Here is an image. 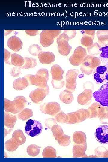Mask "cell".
I'll return each mask as SVG.
<instances>
[{
  "instance_id": "cell-22",
  "label": "cell",
  "mask_w": 108,
  "mask_h": 162,
  "mask_svg": "<svg viewBox=\"0 0 108 162\" xmlns=\"http://www.w3.org/2000/svg\"><path fill=\"white\" fill-rule=\"evenodd\" d=\"M59 97L60 100L65 104H70L74 100L72 92L67 89L61 92L59 94Z\"/></svg>"
},
{
  "instance_id": "cell-46",
  "label": "cell",
  "mask_w": 108,
  "mask_h": 162,
  "mask_svg": "<svg viewBox=\"0 0 108 162\" xmlns=\"http://www.w3.org/2000/svg\"><path fill=\"white\" fill-rule=\"evenodd\" d=\"M26 32L28 35L34 36L38 35L39 32V30H25Z\"/></svg>"
},
{
  "instance_id": "cell-32",
  "label": "cell",
  "mask_w": 108,
  "mask_h": 162,
  "mask_svg": "<svg viewBox=\"0 0 108 162\" xmlns=\"http://www.w3.org/2000/svg\"><path fill=\"white\" fill-rule=\"evenodd\" d=\"M25 62L23 65L20 68L28 69L35 67L37 65L36 59L31 57H24Z\"/></svg>"
},
{
  "instance_id": "cell-13",
  "label": "cell",
  "mask_w": 108,
  "mask_h": 162,
  "mask_svg": "<svg viewBox=\"0 0 108 162\" xmlns=\"http://www.w3.org/2000/svg\"><path fill=\"white\" fill-rule=\"evenodd\" d=\"M97 140L103 144H108V125H102L98 127L95 133Z\"/></svg>"
},
{
  "instance_id": "cell-18",
  "label": "cell",
  "mask_w": 108,
  "mask_h": 162,
  "mask_svg": "<svg viewBox=\"0 0 108 162\" xmlns=\"http://www.w3.org/2000/svg\"><path fill=\"white\" fill-rule=\"evenodd\" d=\"M38 56L40 62L42 64H51L55 59V55L50 52L42 51Z\"/></svg>"
},
{
  "instance_id": "cell-12",
  "label": "cell",
  "mask_w": 108,
  "mask_h": 162,
  "mask_svg": "<svg viewBox=\"0 0 108 162\" xmlns=\"http://www.w3.org/2000/svg\"><path fill=\"white\" fill-rule=\"evenodd\" d=\"M40 110L43 113L54 115L60 111L61 108L59 103L53 102L45 103L41 104L40 106Z\"/></svg>"
},
{
  "instance_id": "cell-39",
  "label": "cell",
  "mask_w": 108,
  "mask_h": 162,
  "mask_svg": "<svg viewBox=\"0 0 108 162\" xmlns=\"http://www.w3.org/2000/svg\"><path fill=\"white\" fill-rule=\"evenodd\" d=\"M55 119L59 123H66L67 121V114L64 113L62 110H61L56 115Z\"/></svg>"
},
{
  "instance_id": "cell-47",
  "label": "cell",
  "mask_w": 108,
  "mask_h": 162,
  "mask_svg": "<svg viewBox=\"0 0 108 162\" xmlns=\"http://www.w3.org/2000/svg\"><path fill=\"white\" fill-rule=\"evenodd\" d=\"M13 31V30H4V35L7 36L8 35Z\"/></svg>"
},
{
  "instance_id": "cell-42",
  "label": "cell",
  "mask_w": 108,
  "mask_h": 162,
  "mask_svg": "<svg viewBox=\"0 0 108 162\" xmlns=\"http://www.w3.org/2000/svg\"><path fill=\"white\" fill-rule=\"evenodd\" d=\"M36 74L42 76L49 79V73L48 70L44 68L40 69L37 72Z\"/></svg>"
},
{
  "instance_id": "cell-25",
  "label": "cell",
  "mask_w": 108,
  "mask_h": 162,
  "mask_svg": "<svg viewBox=\"0 0 108 162\" xmlns=\"http://www.w3.org/2000/svg\"><path fill=\"white\" fill-rule=\"evenodd\" d=\"M74 142L77 144H87L86 137L85 134L82 131L75 132L73 136Z\"/></svg>"
},
{
  "instance_id": "cell-27",
  "label": "cell",
  "mask_w": 108,
  "mask_h": 162,
  "mask_svg": "<svg viewBox=\"0 0 108 162\" xmlns=\"http://www.w3.org/2000/svg\"><path fill=\"white\" fill-rule=\"evenodd\" d=\"M101 106L97 103H94L88 109L89 113V118L97 117L100 113Z\"/></svg>"
},
{
  "instance_id": "cell-4",
  "label": "cell",
  "mask_w": 108,
  "mask_h": 162,
  "mask_svg": "<svg viewBox=\"0 0 108 162\" xmlns=\"http://www.w3.org/2000/svg\"><path fill=\"white\" fill-rule=\"evenodd\" d=\"M53 135L59 145L63 146H66L70 143V137L64 134L62 128L59 125L56 124L51 128Z\"/></svg>"
},
{
  "instance_id": "cell-16",
  "label": "cell",
  "mask_w": 108,
  "mask_h": 162,
  "mask_svg": "<svg viewBox=\"0 0 108 162\" xmlns=\"http://www.w3.org/2000/svg\"><path fill=\"white\" fill-rule=\"evenodd\" d=\"M52 76L51 81L60 82L63 81V75L64 71L60 66L57 64L53 65L50 70Z\"/></svg>"
},
{
  "instance_id": "cell-9",
  "label": "cell",
  "mask_w": 108,
  "mask_h": 162,
  "mask_svg": "<svg viewBox=\"0 0 108 162\" xmlns=\"http://www.w3.org/2000/svg\"><path fill=\"white\" fill-rule=\"evenodd\" d=\"M87 55V53L86 49L81 46H78L70 57V62L74 66H78L81 64Z\"/></svg>"
},
{
  "instance_id": "cell-28",
  "label": "cell",
  "mask_w": 108,
  "mask_h": 162,
  "mask_svg": "<svg viewBox=\"0 0 108 162\" xmlns=\"http://www.w3.org/2000/svg\"><path fill=\"white\" fill-rule=\"evenodd\" d=\"M11 62L12 64L20 67L24 64L25 60L24 57L16 53H14L12 54Z\"/></svg>"
},
{
  "instance_id": "cell-2",
  "label": "cell",
  "mask_w": 108,
  "mask_h": 162,
  "mask_svg": "<svg viewBox=\"0 0 108 162\" xmlns=\"http://www.w3.org/2000/svg\"><path fill=\"white\" fill-rule=\"evenodd\" d=\"M61 30H45L40 35V42L44 47L50 46L54 42L55 38L60 34Z\"/></svg>"
},
{
  "instance_id": "cell-29",
  "label": "cell",
  "mask_w": 108,
  "mask_h": 162,
  "mask_svg": "<svg viewBox=\"0 0 108 162\" xmlns=\"http://www.w3.org/2000/svg\"><path fill=\"white\" fill-rule=\"evenodd\" d=\"M16 107L20 112L26 106L27 100L26 98L22 96H18L16 97L13 100Z\"/></svg>"
},
{
  "instance_id": "cell-15",
  "label": "cell",
  "mask_w": 108,
  "mask_h": 162,
  "mask_svg": "<svg viewBox=\"0 0 108 162\" xmlns=\"http://www.w3.org/2000/svg\"><path fill=\"white\" fill-rule=\"evenodd\" d=\"M92 90L86 89L78 95L77 97V102L81 105H87L92 101Z\"/></svg>"
},
{
  "instance_id": "cell-26",
  "label": "cell",
  "mask_w": 108,
  "mask_h": 162,
  "mask_svg": "<svg viewBox=\"0 0 108 162\" xmlns=\"http://www.w3.org/2000/svg\"><path fill=\"white\" fill-rule=\"evenodd\" d=\"M4 110L7 112L16 114L20 112L16 107L13 101L4 98Z\"/></svg>"
},
{
  "instance_id": "cell-19",
  "label": "cell",
  "mask_w": 108,
  "mask_h": 162,
  "mask_svg": "<svg viewBox=\"0 0 108 162\" xmlns=\"http://www.w3.org/2000/svg\"><path fill=\"white\" fill-rule=\"evenodd\" d=\"M87 149V144H74L73 148V156L74 157H88L85 152Z\"/></svg>"
},
{
  "instance_id": "cell-5",
  "label": "cell",
  "mask_w": 108,
  "mask_h": 162,
  "mask_svg": "<svg viewBox=\"0 0 108 162\" xmlns=\"http://www.w3.org/2000/svg\"><path fill=\"white\" fill-rule=\"evenodd\" d=\"M69 40L68 35L64 33L61 34L57 39V49L62 56H67L70 52L72 47L69 44Z\"/></svg>"
},
{
  "instance_id": "cell-33",
  "label": "cell",
  "mask_w": 108,
  "mask_h": 162,
  "mask_svg": "<svg viewBox=\"0 0 108 162\" xmlns=\"http://www.w3.org/2000/svg\"><path fill=\"white\" fill-rule=\"evenodd\" d=\"M42 155L44 158H55L56 157V151L53 147L47 146L43 150Z\"/></svg>"
},
{
  "instance_id": "cell-40",
  "label": "cell",
  "mask_w": 108,
  "mask_h": 162,
  "mask_svg": "<svg viewBox=\"0 0 108 162\" xmlns=\"http://www.w3.org/2000/svg\"><path fill=\"white\" fill-rule=\"evenodd\" d=\"M20 67H14L10 71L11 76L13 77H18L21 74V69Z\"/></svg>"
},
{
  "instance_id": "cell-35",
  "label": "cell",
  "mask_w": 108,
  "mask_h": 162,
  "mask_svg": "<svg viewBox=\"0 0 108 162\" xmlns=\"http://www.w3.org/2000/svg\"><path fill=\"white\" fill-rule=\"evenodd\" d=\"M40 152V147L35 144L29 145L27 148V152L31 156L35 157L37 156Z\"/></svg>"
},
{
  "instance_id": "cell-10",
  "label": "cell",
  "mask_w": 108,
  "mask_h": 162,
  "mask_svg": "<svg viewBox=\"0 0 108 162\" xmlns=\"http://www.w3.org/2000/svg\"><path fill=\"white\" fill-rule=\"evenodd\" d=\"M79 74V70L76 69L69 70L66 75V88L72 92H74L76 86V79Z\"/></svg>"
},
{
  "instance_id": "cell-37",
  "label": "cell",
  "mask_w": 108,
  "mask_h": 162,
  "mask_svg": "<svg viewBox=\"0 0 108 162\" xmlns=\"http://www.w3.org/2000/svg\"><path fill=\"white\" fill-rule=\"evenodd\" d=\"M28 51L30 54L32 56H38L42 52V49L38 44H34L29 46Z\"/></svg>"
},
{
  "instance_id": "cell-44",
  "label": "cell",
  "mask_w": 108,
  "mask_h": 162,
  "mask_svg": "<svg viewBox=\"0 0 108 162\" xmlns=\"http://www.w3.org/2000/svg\"><path fill=\"white\" fill-rule=\"evenodd\" d=\"M63 33L66 34L69 36L70 39L74 38L76 34V30H64Z\"/></svg>"
},
{
  "instance_id": "cell-43",
  "label": "cell",
  "mask_w": 108,
  "mask_h": 162,
  "mask_svg": "<svg viewBox=\"0 0 108 162\" xmlns=\"http://www.w3.org/2000/svg\"><path fill=\"white\" fill-rule=\"evenodd\" d=\"M56 121L55 119L54 118H48L45 120V124L47 127L50 129L53 125L57 124Z\"/></svg>"
},
{
  "instance_id": "cell-38",
  "label": "cell",
  "mask_w": 108,
  "mask_h": 162,
  "mask_svg": "<svg viewBox=\"0 0 108 162\" xmlns=\"http://www.w3.org/2000/svg\"><path fill=\"white\" fill-rule=\"evenodd\" d=\"M93 39L92 37L87 35L83 34L81 39V43L83 46L88 47L93 44Z\"/></svg>"
},
{
  "instance_id": "cell-31",
  "label": "cell",
  "mask_w": 108,
  "mask_h": 162,
  "mask_svg": "<svg viewBox=\"0 0 108 162\" xmlns=\"http://www.w3.org/2000/svg\"><path fill=\"white\" fill-rule=\"evenodd\" d=\"M100 50L101 53L100 59L104 65L108 66V45L101 47Z\"/></svg>"
},
{
  "instance_id": "cell-3",
  "label": "cell",
  "mask_w": 108,
  "mask_h": 162,
  "mask_svg": "<svg viewBox=\"0 0 108 162\" xmlns=\"http://www.w3.org/2000/svg\"><path fill=\"white\" fill-rule=\"evenodd\" d=\"M67 124H73L81 122L89 118L88 109H81L77 111L67 114Z\"/></svg>"
},
{
  "instance_id": "cell-6",
  "label": "cell",
  "mask_w": 108,
  "mask_h": 162,
  "mask_svg": "<svg viewBox=\"0 0 108 162\" xmlns=\"http://www.w3.org/2000/svg\"><path fill=\"white\" fill-rule=\"evenodd\" d=\"M42 128V125L40 122L30 119L26 123L25 132L28 136L34 137L41 133Z\"/></svg>"
},
{
  "instance_id": "cell-11",
  "label": "cell",
  "mask_w": 108,
  "mask_h": 162,
  "mask_svg": "<svg viewBox=\"0 0 108 162\" xmlns=\"http://www.w3.org/2000/svg\"><path fill=\"white\" fill-rule=\"evenodd\" d=\"M49 92V86L45 88L39 87L32 91L29 97L33 102L38 104L42 101Z\"/></svg>"
},
{
  "instance_id": "cell-34",
  "label": "cell",
  "mask_w": 108,
  "mask_h": 162,
  "mask_svg": "<svg viewBox=\"0 0 108 162\" xmlns=\"http://www.w3.org/2000/svg\"><path fill=\"white\" fill-rule=\"evenodd\" d=\"M18 144L12 138L7 140L5 143V148L10 152L16 151L19 146Z\"/></svg>"
},
{
  "instance_id": "cell-14",
  "label": "cell",
  "mask_w": 108,
  "mask_h": 162,
  "mask_svg": "<svg viewBox=\"0 0 108 162\" xmlns=\"http://www.w3.org/2000/svg\"><path fill=\"white\" fill-rule=\"evenodd\" d=\"M25 76L27 78L29 82L32 85L43 88L48 86L47 83L48 79L42 76L37 74H28Z\"/></svg>"
},
{
  "instance_id": "cell-36",
  "label": "cell",
  "mask_w": 108,
  "mask_h": 162,
  "mask_svg": "<svg viewBox=\"0 0 108 162\" xmlns=\"http://www.w3.org/2000/svg\"><path fill=\"white\" fill-rule=\"evenodd\" d=\"M101 47L98 43L96 42L88 47L87 50L88 53L92 55L99 54L100 52V49Z\"/></svg>"
},
{
  "instance_id": "cell-45",
  "label": "cell",
  "mask_w": 108,
  "mask_h": 162,
  "mask_svg": "<svg viewBox=\"0 0 108 162\" xmlns=\"http://www.w3.org/2000/svg\"><path fill=\"white\" fill-rule=\"evenodd\" d=\"M81 33L83 34H86L92 37L94 39L95 33V30H84L81 31Z\"/></svg>"
},
{
  "instance_id": "cell-21",
  "label": "cell",
  "mask_w": 108,
  "mask_h": 162,
  "mask_svg": "<svg viewBox=\"0 0 108 162\" xmlns=\"http://www.w3.org/2000/svg\"><path fill=\"white\" fill-rule=\"evenodd\" d=\"M98 43L101 46L108 45V30H99L96 33Z\"/></svg>"
},
{
  "instance_id": "cell-7",
  "label": "cell",
  "mask_w": 108,
  "mask_h": 162,
  "mask_svg": "<svg viewBox=\"0 0 108 162\" xmlns=\"http://www.w3.org/2000/svg\"><path fill=\"white\" fill-rule=\"evenodd\" d=\"M95 100L102 106L108 107V82L93 94Z\"/></svg>"
},
{
  "instance_id": "cell-17",
  "label": "cell",
  "mask_w": 108,
  "mask_h": 162,
  "mask_svg": "<svg viewBox=\"0 0 108 162\" xmlns=\"http://www.w3.org/2000/svg\"><path fill=\"white\" fill-rule=\"evenodd\" d=\"M7 45L9 48L14 52H16L22 49L23 43L18 37L13 36L8 38L7 41Z\"/></svg>"
},
{
  "instance_id": "cell-23",
  "label": "cell",
  "mask_w": 108,
  "mask_h": 162,
  "mask_svg": "<svg viewBox=\"0 0 108 162\" xmlns=\"http://www.w3.org/2000/svg\"><path fill=\"white\" fill-rule=\"evenodd\" d=\"M17 120L16 116L9 112H4V125L9 128H13Z\"/></svg>"
},
{
  "instance_id": "cell-24",
  "label": "cell",
  "mask_w": 108,
  "mask_h": 162,
  "mask_svg": "<svg viewBox=\"0 0 108 162\" xmlns=\"http://www.w3.org/2000/svg\"><path fill=\"white\" fill-rule=\"evenodd\" d=\"M12 136V138L19 146L23 144L26 141V138L21 130H16L13 132Z\"/></svg>"
},
{
  "instance_id": "cell-41",
  "label": "cell",
  "mask_w": 108,
  "mask_h": 162,
  "mask_svg": "<svg viewBox=\"0 0 108 162\" xmlns=\"http://www.w3.org/2000/svg\"><path fill=\"white\" fill-rule=\"evenodd\" d=\"M12 53L6 49H4V62L8 64H11Z\"/></svg>"
},
{
  "instance_id": "cell-20",
  "label": "cell",
  "mask_w": 108,
  "mask_h": 162,
  "mask_svg": "<svg viewBox=\"0 0 108 162\" xmlns=\"http://www.w3.org/2000/svg\"><path fill=\"white\" fill-rule=\"evenodd\" d=\"M29 83L28 80L26 77L19 78L14 81L13 87L16 90H22L27 87L29 86Z\"/></svg>"
},
{
  "instance_id": "cell-8",
  "label": "cell",
  "mask_w": 108,
  "mask_h": 162,
  "mask_svg": "<svg viewBox=\"0 0 108 162\" xmlns=\"http://www.w3.org/2000/svg\"><path fill=\"white\" fill-rule=\"evenodd\" d=\"M93 73L94 80L97 83L101 84L108 82V66L99 65Z\"/></svg>"
},
{
  "instance_id": "cell-30",
  "label": "cell",
  "mask_w": 108,
  "mask_h": 162,
  "mask_svg": "<svg viewBox=\"0 0 108 162\" xmlns=\"http://www.w3.org/2000/svg\"><path fill=\"white\" fill-rule=\"evenodd\" d=\"M33 116V112L31 109L25 108L21 110L18 114V118L22 120L25 121Z\"/></svg>"
},
{
  "instance_id": "cell-1",
  "label": "cell",
  "mask_w": 108,
  "mask_h": 162,
  "mask_svg": "<svg viewBox=\"0 0 108 162\" xmlns=\"http://www.w3.org/2000/svg\"><path fill=\"white\" fill-rule=\"evenodd\" d=\"M101 63L100 58L92 55H87L81 64L80 70L86 74H91Z\"/></svg>"
}]
</instances>
